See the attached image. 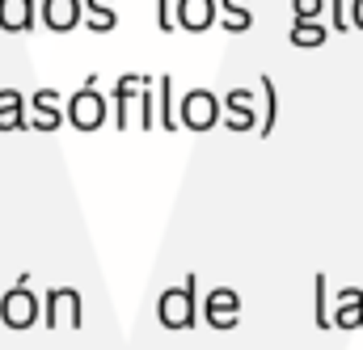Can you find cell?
Segmentation results:
<instances>
[{
    "instance_id": "6da1fadb",
    "label": "cell",
    "mask_w": 363,
    "mask_h": 350,
    "mask_svg": "<svg viewBox=\"0 0 363 350\" xmlns=\"http://www.w3.org/2000/svg\"><path fill=\"white\" fill-rule=\"evenodd\" d=\"M199 274H186L178 287H165L157 295V321L165 329H190L199 321Z\"/></svg>"
},
{
    "instance_id": "7a4b0ae2",
    "label": "cell",
    "mask_w": 363,
    "mask_h": 350,
    "mask_svg": "<svg viewBox=\"0 0 363 350\" xmlns=\"http://www.w3.org/2000/svg\"><path fill=\"white\" fill-rule=\"evenodd\" d=\"M106 114H110V97L97 89V77H89L85 85L64 101V118H68L77 131H97V127H106Z\"/></svg>"
},
{
    "instance_id": "3957f363",
    "label": "cell",
    "mask_w": 363,
    "mask_h": 350,
    "mask_svg": "<svg viewBox=\"0 0 363 350\" xmlns=\"http://www.w3.org/2000/svg\"><path fill=\"white\" fill-rule=\"evenodd\" d=\"M38 317H43V295H34L30 283H26V274H21V278L0 295V321H4L9 329H34Z\"/></svg>"
},
{
    "instance_id": "277c9868",
    "label": "cell",
    "mask_w": 363,
    "mask_h": 350,
    "mask_svg": "<svg viewBox=\"0 0 363 350\" xmlns=\"http://www.w3.org/2000/svg\"><path fill=\"white\" fill-rule=\"evenodd\" d=\"M43 321L47 329H81L85 321V300L77 287H51L43 295Z\"/></svg>"
},
{
    "instance_id": "5b68a950",
    "label": "cell",
    "mask_w": 363,
    "mask_h": 350,
    "mask_svg": "<svg viewBox=\"0 0 363 350\" xmlns=\"http://www.w3.org/2000/svg\"><path fill=\"white\" fill-rule=\"evenodd\" d=\"M178 118H182V127H190V131H211L224 118V101L211 89H190V93H182V101H178Z\"/></svg>"
},
{
    "instance_id": "8992f818",
    "label": "cell",
    "mask_w": 363,
    "mask_h": 350,
    "mask_svg": "<svg viewBox=\"0 0 363 350\" xmlns=\"http://www.w3.org/2000/svg\"><path fill=\"white\" fill-rule=\"evenodd\" d=\"M203 317H207L211 329H237V321H241V295L233 287H211L203 295Z\"/></svg>"
},
{
    "instance_id": "52a82bcc",
    "label": "cell",
    "mask_w": 363,
    "mask_h": 350,
    "mask_svg": "<svg viewBox=\"0 0 363 350\" xmlns=\"http://www.w3.org/2000/svg\"><path fill=\"white\" fill-rule=\"evenodd\" d=\"M30 123H34L38 131H55V127H64V97H60L55 89H38V93H30Z\"/></svg>"
},
{
    "instance_id": "ba28073f",
    "label": "cell",
    "mask_w": 363,
    "mask_h": 350,
    "mask_svg": "<svg viewBox=\"0 0 363 350\" xmlns=\"http://www.w3.org/2000/svg\"><path fill=\"white\" fill-rule=\"evenodd\" d=\"M216 0H178V9H174V21H178V30H190V34H203V30H211L216 26Z\"/></svg>"
},
{
    "instance_id": "9c48e42d",
    "label": "cell",
    "mask_w": 363,
    "mask_h": 350,
    "mask_svg": "<svg viewBox=\"0 0 363 350\" xmlns=\"http://www.w3.org/2000/svg\"><path fill=\"white\" fill-rule=\"evenodd\" d=\"M81 17H85V0H43V21H47V30H55V34L77 30Z\"/></svg>"
},
{
    "instance_id": "30bf717a",
    "label": "cell",
    "mask_w": 363,
    "mask_h": 350,
    "mask_svg": "<svg viewBox=\"0 0 363 350\" xmlns=\"http://www.w3.org/2000/svg\"><path fill=\"white\" fill-rule=\"evenodd\" d=\"M334 329H363V287H342L334 295Z\"/></svg>"
},
{
    "instance_id": "8fae6325",
    "label": "cell",
    "mask_w": 363,
    "mask_h": 350,
    "mask_svg": "<svg viewBox=\"0 0 363 350\" xmlns=\"http://www.w3.org/2000/svg\"><path fill=\"white\" fill-rule=\"evenodd\" d=\"M140 85H144L140 72H123V77L114 81V93H110V97H114V127H131V101L140 97V93H135Z\"/></svg>"
},
{
    "instance_id": "7c38bea8",
    "label": "cell",
    "mask_w": 363,
    "mask_h": 350,
    "mask_svg": "<svg viewBox=\"0 0 363 350\" xmlns=\"http://www.w3.org/2000/svg\"><path fill=\"white\" fill-rule=\"evenodd\" d=\"M34 0H0V30L4 34H26L34 26Z\"/></svg>"
},
{
    "instance_id": "4fadbf2b",
    "label": "cell",
    "mask_w": 363,
    "mask_h": 350,
    "mask_svg": "<svg viewBox=\"0 0 363 350\" xmlns=\"http://www.w3.org/2000/svg\"><path fill=\"white\" fill-rule=\"evenodd\" d=\"M157 123H161L165 131H178V127H182V118H178V97H174V77H169V72L157 81Z\"/></svg>"
},
{
    "instance_id": "5bb4252c",
    "label": "cell",
    "mask_w": 363,
    "mask_h": 350,
    "mask_svg": "<svg viewBox=\"0 0 363 350\" xmlns=\"http://www.w3.org/2000/svg\"><path fill=\"white\" fill-rule=\"evenodd\" d=\"M26 118V97L21 89H0V131H21Z\"/></svg>"
},
{
    "instance_id": "9a60e30c",
    "label": "cell",
    "mask_w": 363,
    "mask_h": 350,
    "mask_svg": "<svg viewBox=\"0 0 363 350\" xmlns=\"http://www.w3.org/2000/svg\"><path fill=\"white\" fill-rule=\"evenodd\" d=\"M287 38H291V47H321L325 38H330V26L325 21H291V30H287Z\"/></svg>"
},
{
    "instance_id": "2e32d148",
    "label": "cell",
    "mask_w": 363,
    "mask_h": 350,
    "mask_svg": "<svg viewBox=\"0 0 363 350\" xmlns=\"http://www.w3.org/2000/svg\"><path fill=\"white\" fill-rule=\"evenodd\" d=\"M313 317H317V329H334V308H330V283H325V274L313 278Z\"/></svg>"
},
{
    "instance_id": "e0dca14e",
    "label": "cell",
    "mask_w": 363,
    "mask_h": 350,
    "mask_svg": "<svg viewBox=\"0 0 363 350\" xmlns=\"http://www.w3.org/2000/svg\"><path fill=\"white\" fill-rule=\"evenodd\" d=\"M135 127H144V131L157 127V85H152V77H144V85H140V118H135Z\"/></svg>"
},
{
    "instance_id": "ac0fdd59",
    "label": "cell",
    "mask_w": 363,
    "mask_h": 350,
    "mask_svg": "<svg viewBox=\"0 0 363 350\" xmlns=\"http://www.w3.org/2000/svg\"><path fill=\"white\" fill-rule=\"evenodd\" d=\"M258 85H262V93H267V114H262L258 131H262V135H271L274 123H279V93H274V81L267 77V72H262V81H258Z\"/></svg>"
},
{
    "instance_id": "d6986e66",
    "label": "cell",
    "mask_w": 363,
    "mask_h": 350,
    "mask_svg": "<svg viewBox=\"0 0 363 350\" xmlns=\"http://www.w3.org/2000/svg\"><path fill=\"white\" fill-rule=\"evenodd\" d=\"M262 118H258V110H224V127L228 131H250V127H258Z\"/></svg>"
},
{
    "instance_id": "ffe728a7",
    "label": "cell",
    "mask_w": 363,
    "mask_h": 350,
    "mask_svg": "<svg viewBox=\"0 0 363 350\" xmlns=\"http://www.w3.org/2000/svg\"><path fill=\"white\" fill-rule=\"evenodd\" d=\"M325 4H330V0H291V13H296L300 21H321Z\"/></svg>"
},
{
    "instance_id": "44dd1931",
    "label": "cell",
    "mask_w": 363,
    "mask_h": 350,
    "mask_svg": "<svg viewBox=\"0 0 363 350\" xmlns=\"http://www.w3.org/2000/svg\"><path fill=\"white\" fill-rule=\"evenodd\" d=\"M114 21H118V17H114V9H93L89 17H85V26H89L93 34H110V30H114Z\"/></svg>"
},
{
    "instance_id": "7402d4cb",
    "label": "cell",
    "mask_w": 363,
    "mask_h": 350,
    "mask_svg": "<svg viewBox=\"0 0 363 350\" xmlns=\"http://www.w3.org/2000/svg\"><path fill=\"white\" fill-rule=\"evenodd\" d=\"M254 26V13L250 9H233V13H224V30L228 34H245Z\"/></svg>"
},
{
    "instance_id": "603a6c76",
    "label": "cell",
    "mask_w": 363,
    "mask_h": 350,
    "mask_svg": "<svg viewBox=\"0 0 363 350\" xmlns=\"http://www.w3.org/2000/svg\"><path fill=\"white\" fill-rule=\"evenodd\" d=\"M224 110H254V89H228Z\"/></svg>"
},
{
    "instance_id": "cb8c5ba5",
    "label": "cell",
    "mask_w": 363,
    "mask_h": 350,
    "mask_svg": "<svg viewBox=\"0 0 363 350\" xmlns=\"http://www.w3.org/2000/svg\"><path fill=\"white\" fill-rule=\"evenodd\" d=\"M330 13H334V30H351V17H347V0H330Z\"/></svg>"
},
{
    "instance_id": "d4e9b609",
    "label": "cell",
    "mask_w": 363,
    "mask_h": 350,
    "mask_svg": "<svg viewBox=\"0 0 363 350\" xmlns=\"http://www.w3.org/2000/svg\"><path fill=\"white\" fill-rule=\"evenodd\" d=\"M157 26H161L165 34L178 30V26H174V9H169V0H157Z\"/></svg>"
},
{
    "instance_id": "484cf974",
    "label": "cell",
    "mask_w": 363,
    "mask_h": 350,
    "mask_svg": "<svg viewBox=\"0 0 363 350\" xmlns=\"http://www.w3.org/2000/svg\"><path fill=\"white\" fill-rule=\"evenodd\" d=\"M351 26L363 30V0H351Z\"/></svg>"
},
{
    "instance_id": "4316f807",
    "label": "cell",
    "mask_w": 363,
    "mask_h": 350,
    "mask_svg": "<svg viewBox=\"0 0 363 350\" xmlns=\"http://www.w3.org/2000/svg\"><path fill=\"white\" fill-rule=\"evenodd\" d=\"M220 9H224V13H233V9H250V0H220Z\"/></svg>"
},
{
    "instance_id": "83f0119b",
    "label": "cell",
    "mask_w": 363,
    "mask_h": 350,
    "mask_svg": "<svg viewBox=\"0 0 363 350\" xmlns=\"http://www.w3.org/2000/svg\"><path fill=\"white\" fill-rule=\"evenodd\" d=\"M85 9H89V13L93 9H114V0H85Z\"/></svg>"
}]
</instances>
